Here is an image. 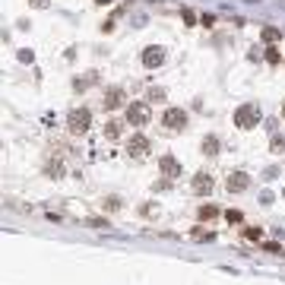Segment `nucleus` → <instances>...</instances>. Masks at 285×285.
Segmentation results:
<instances>
[{
  "label": "nucleus",
  "instance_id": "1a4fd4ad",
  "mask_svg": "<svg viewBox=\"0 0 285 285\" xmlns=\"http://www.w3.org/2000/svg\"><path fill=\"white\" fill-rule=\"evenodd\" d=\"M149 140H146V136H130V143H127V152L133 155V159H146V155H149Z\"/></svg>",
  "mask_w": 285,
  "mask_h": 285
},
{
  "label": "nucleus",
  "instance_id": "2eb2a0df",
  "mask_svg": "<svg viewBox=\"0 0 285 285\" xmlns=\"http://www.w3.org/2000/svg\"><path fill=\"white\" fill-rule=\"evenodd\" d=\"M215 215H219V209H215V206H209V203H206V206H200V219H203V222L215 219Z\"/></svg>",
  "mask_w": 285,
  "mask_h": 285
},
{
  "label": "nucleus",
  "instance_id": "f8f14e48",
  "mask_svg": "<svg viewBox=\"0 0 285 285\" xmlns=\"http://www.w3.org/2000/svg\"><path fill=\"white\" fill-rule=\"evenodd\" d=\"M203 155H219V136H206L203 140Z\"/></svg>",
  "mask_w": 285,
  "mask_h": 285
},
{
  "label": "nucleus",
  "instance_id": "412c9836",
  "mask_svg": "<svg viewBox=\"0 0 285 285\" xmlns=\"http://www.w3.org/2000/svg\"><path fill=\"white\" fill-rule=\"evenodd\" d=\"M266 60H270V64H279V51L270 48V51H266Z\"/></svg>",
  "mask_w": 285,
  "mask_h": 285
},
{
  "label": "nucleus",
  "instance_id": "a211bd4d",
  "mask_svg": "<svg viewBox=\"0 0 285 285\" xmlns=\"http://www.w3.org/2000/svg\"><path fill=\"white\" fill-rule=\"evenodd\" d=\"M244 238H247V241H260L263 231H260V228H244Z\"/></svg>",
  "mask_w": 285,
  "mask_h": 285
},
{
  "label": "nucleus",
  "instance_id": "0eeeda50",
  "mask_svg": "<svg viewBox=\"0 0 285 285\" xmlns=\"http://www.w3.org/2000/svg\"><path fill=\"white\" fill-rule=\"evenodd\" d=\"M165 64V48H159V45H149L143 51V67H149V70H155V67H162Z\"/></svg>",
  "mask_w": 285,
  "mask_h": 285
},
{
  "label": "nucleus",
  "instance_id": "6e6552de",
  "mask_svg": "<svg viewBox=\"0 0 285 285\" xmlns=\"http://www.w3.org/2000/svg\"><path fill=\"white\" fill-rule=\"evenodd\" d=\"M159 168H162V178H168V181L181 178V162L175 159V155H162V159H159Z\"/></svg>",
  "mask_w": 285,
  "mask_h": 285
},
{
  "label": "nucleus",
  "instance_id": "5701e85b",
  "mask_svg": "<svg viewBox=\"0 0 285 285\" xmlns=\"http://www.w3.org/2000/svg\"><path fill=\"white\" fill-rule=\"evenodd\" d=\"M29 3H32V6H35V10H45V6L51 3V0H29Z\"/></svg>",
  "mask_w": 285,
  "mask_h": 285
},
{
  "label": "nucleus",
  "instance_id": "f03ea898",
  "mask_svg": "<svg viewBox=\"0 0 285 285\" xmlns=\"http://www.w3.org/2000/svg\"><path fill=\"white\" fill-rule=\"evenodd\" d=\"M149 120H152L149 101H130V105H127V124L130 127H146Z\"/></svg>",
  "mask_w": 285,
  "mask_h": 285
},
{
  "label": "nucleus",
  "instance_id": "ddd939ff",
  "mask_svg": "<svg viewBox=\"0 0 285 285\" xmlns=\"http://www.w3.org/2000/svg\"><path fill=\"white\" fill-rule=\"evenodd\" d=\"M95 80H98V73H86L83 80H76L73 86H76V92H86V89H89V86H95Z\"/></svg>",
  "mask_w": 285,
  "mask_h": 285
},
{
  "label": "nucleus",
  "instance_id": "aec40b11",
  "mask_svg": "<svg viewBox=\"0 0 285 285\" xmlns=\"http://www.w3.org/2000/svg\"><path fill=\"white\" fill-rule=\"evenodd\" d=\"M273 152H285V140H282V136H273Z\"/></svg>",
  "mask_w": 285,
  "mask_h": 285
},
{
  "label": "nucleus",
  "instance_id": "b1692460",
  "mask_svg": "<svg viewBox=\"0 0 285 285\" xmlns=\"http://www.w3.org/2000/svg\"><path fill=\"white\" fill-rule=\"evenodd\" d=\"M193 238H196V241H203V238H206V241H209L212 235H209V231H200V228H196V231H193Z\"/></svg>",
  "mask_w": 285,
  "mask_h": 285
},
{
  "label": "nucleus",
  "instance_id": "a878e982",
  "mask_svg": "<svg viewBox=\"0 0 285 285\" xmlns=\"http://www.w3.org/2000/svg\"><path fill=\"white\" fill-rule=\"evenodd\" d=\"M282 196H285V190H282Z\"/></svg>",
  "mask_w": 285,
  "mask_h": 285
},
{
  "label": "nucleus",
  "instance_id": "423d86ee",
  "mask_svg": "<svg viewBox=\"0 0 285 285\" xmlns=\"http://www.w3.org/2000/svg\"><path fill=\"white\" fill-rule=\"evenodd\" d=\"M247 187H250V175H247V171H231V175L225 178V190H228V193H244Z\"/></svg>",
  "mask_w": 285,
  "mask_h": 285
},
{
  "label": "nucleus",
  "instance_id": "7ed1b4c3",
  "mask_svg": "<svg viewBox=\"0 0 285 285\" xmlns=\"http://www.w3.org/2000/svg\"><path fill=\"white\" fill-rule=\"evenodd\" d=\"M67 127H70V133H86L92 127V111L89 108H73L70 114H67Z\"/></svg>",
  "mask_w": 285,
  "mask_h": 285
},
{
  "label": "nucleus",
  "instance_id": "9b49d317",
  "mask_svg": "<svg viewBox=\"0 0 285 285\" xmlns=\"http://www.w3.org/2000/svg\"><path fill=\"white\" fill-rule=\"evenodd\" d=\"M120 133H124V124H120V120H108V124H105V136H108V140H120Z\"/></svg>",
  "mask_w": 285,
  "mask_h": 285
},
{
  "label": "nucleus",
  "instance_id": "f257e3e1",
  "mask_svg": "<svg viewBox=\"0 0 285 285\" xmlns=\"http://www.w3.org/2000/svg\"><path fill=\"white\" fill-rule=\"evenodd\" d=\"M260 108L254 105V101H244V105H238L235 111V127H241V130H254L257 124H260Z\"/></svg>",
  "mask_w": 285,
  "mask_h": 285
},
{
  "label": "nucleus",
  "instance_id": "4be33fe9",
  "mask_svg": "<svg viewBox=\"0 0 285 285\" xmlns=\"http://www.w3.org/2000/svg\"><path fill=\"white\" fill-rule=\"evenodd\" d=\"M263 38L266 41H276V38H279V32H276V29H263Z\"/></svg>",
  "mask_w": 285,
  "mask_h": 285
},
{
  "label": "nucleus",
  "instance_id": "393cba45",
  "mask_svg": "<svg viewBox=\"0 0 285 285\" xmlns=\"http://www.w3.org/2000/svg\"><path fill=\"white\" fill-rule=\"evenodd\" d=\"M282 114H285V105H282Z\"/></svg>",
  "mask_w": 285,
  "mask_h": 285
},
{
  "label": "nucleus",
  "instance_id": "6ab92c4d",
  "mask_svg": "<svg viewBox=\"0 0 285 285\" xmlns=\"http://www.w3.org/2000/svg\"><path fill=\"white\" fill-rule=\"evenodd\" d=\"M225 219H228V225H238V222H241V212H238V209H228Z\"/></svg>",
  "mask_w": 285,
  "mask_h": 285
},
{
  "label": "nucleus",
  "instance_id": "20e7f679",
  "mask_svg": "<svg viewBox=\"0 0 285 285\" xmlns=\"http://www.w3.org/2000/svg\"><path fill=\"white\" fill-rule=\"evenodd\" d=\"M162 127H165L168 133H178L187 127V111L184 108H168L165 114H162Z\"/></svg>",
  "mask_w": 285,
  "mask_h": 285
},
{
  "label": "nucleus",
  "instance_id": "dca6fc26",
  "mask_svg": "<svg viewBox=\"0 0 285 285\" xmlns=\"http://www.w3.org/2000/svg\"><path fill=\"white\" fill-rule=\"evenodd\" d=\"M146 101H165V89L152 86V89H149V95H146Z\"/></svg>",
  "mask_w": 285,
  "mask_h": 285
},
{
  "label": "nucleus",
  "instance_id": "9d476101",
  "mask_svg": "<svg viewBox=\"0 0 285 285\" xmlns=\"http://www.w3.org/2000/svg\"><path fill=\"white\" fill-rule=\"evenodd\" d=\"M120 105H124V89H120V86H111V89L105 92V108L114 111V108H120Z\"/></svg>",
  "mask_w": 285,
  "mask_h": 285
},
{
  "label": "nucleus",
  "instance_id": "f3484780",
  "mask_svg": "<svg viewBox=\"0 0 285 285\" xmlns=\"http://www.w3.org/2000/svg\"><path fill=\"white\" fill-rule=\"evenodd\" d=\"M101 206H105L108 212H117V209H120V200H117V196H108V200L101 203Z\"/></svg>",
  "mask_w": 285,
  "mask_h": 285
},
{
  "label": "nucleus",
  "instance_id": "4468645a",
  "mask_svg": "<svg viewBox=\"0 0 285 285\" xmlns=\"http://www.w3.org/2000/svg\"><path fill=\"white\" fill-rule=\"evenodd\" d=\"M45 171H48V175H51V178H60V175H64V162H60V159H51V162H48V168H45Z\"/></svg>",
  "mask_w": 285,
  "mask_h": 285
},
{
  "label": "nucleus",
  "instance_id": "39448f33",
  "mask_svg": "<svg viewBox=\"0 0 285 285\" xmlns=\"http://www.w3.org/2000/svg\"><path fill=\"white\" fill-rule=\"evenodd\" d=\"M212 187H215V181H212L209 171H196L193 181H190V190H193L196 196H209V193H212Z\"/></svg>",
  "mask_w": 285,
  "mask_h": 285
}]
</instances>
